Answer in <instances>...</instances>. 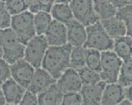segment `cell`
Segmentation results:
<instances>
[{"mask_svg":"<svg viewBox=\"0 0 132 105\" xmlns=\"http://www.w3.org/2000/svg\"><path fill=\"white\" fill-rule=\"evenodd\" d=\"M64 24L67 28V43L72 46H83L87 38L85 26L75 18Z\"/></svg>","mask_w":132,"mask_h":105,"instance_id":"7c38bea8","label":"cell"},{"mask_svg":"<svg viewBox=\"0 0 132 105\" xmlns=\"http://www.w3.org/2000/svg\"><path fill=\"white\" fill-rule=\"evenodd\" d=\"M11 78L10 65L3 59H0V85Z\"/></svg>","mask_w":132,"mask_h":105,"instance_id":"f546056e","label":"cell"},{"mask_svg":"<svg viewBox=\"0 0 132 105\" xmlns=\"http://www.w3.org/2000/svg\"><path fill=\"white\" fill-rule=\"evenodd\" d=\"M55 79L48 71L43 68H37L27 90L36 95L48 89L53 84L56 83Z\"/></svg>","mask_w":132,"mask_h":105,"instance_id":"30bf717a","label":"cell"},{"mask_svg":"<svg viewBox=\"0 0 132 105\" xmlns=\"http://www.w3.org/2000/svg\"><path fill=\"white\" fill-rule=\"evenodd\" d=\"M132 101L128 100L127 99H123L122 101H120V102L119 103V104L121 105H131Z\"/></svg>","mask_w":132,"mask_h":105,"instance_id":"8d00e7d4","label":"cell"},{"mask_svg":"<svg viewBox=\"0 0 132 105\" xmlns=\"http://www.w3.org/2000/svg\"><path fill=\"white\" fill-rule=\"evenodd\" d=\"M45 35L48 46H60L67 43L65 25L55 20L51 21Z\"/></svg>","mask_w":132,"mask_h":105,"instance_id":"8fae6325","label":"cell"},{"mask_svg":"<svg viewBox=\"0 0 132 105\" xmlns=\"http://www.w3.org/2000/svg\"><path fill=\"white\" fill-rule=\"evenodd\" d=\"M123 61L112 50L101 52V80L106 84L117 82Z\"/></svg>","mask_w":132,"mask_h":105,"instance_id":"5b68a950","label":"cell"},{"mask_svg":"<svg viewBox=\"0 0 132 105\" xmlns=\"http://www.w3.org/2000/svg\"><path fill=\"white\" fill-rule=\"evenodd\" d=\"M34 18V14L28 10L11 16L10 28L24 45L36 35Z\"/></svg>","mask_w":132,"mask_h":105,"instance_id":"3957f363","label":"cell"},{"mask_svg":"<svg viewBox=\"0 0 132 105\" xmlns=\"http://www.w3.org/2000/svg\"><path fill=\"white\" fill-rule=\"evenodd\" d=\"M106 84L104 89L101 100V104H119L124 97L123 87L118 83H111Z\"/></svg>","mask_w":132,"mask_h":105,"instance_id":"9a60e30c","label":"cell"},{"mask_svg":"<svg viewBox=\"0 0 132 105\" xmlns=\"http://www.w3.org/2000/svg\"><path fill=\"white\" fill-rule=\"evenodd\" d=\"M3 55L2 59L11 65L23 58L26 45L18 39L11 28L0 30Z\"/></svg>","mask_w":132,"mask_h":105,"instance_id":"7a4b0ae2","label":"cell"},{"mask_svg":"<svg viewBox=\"0 0 132 105\" xmlns=\"http://www.w3.org/2000/svg\"><path fill=\"white\" fill-rule=\"evenodd\" d=\"M61 104L80 105L82 104V97L79 92H69L63 93Z\"/></svg>","mask_w":132,"mask_h":105,"instance_id":"83f0119b","label":"cell"},{"mask_svg":"<svg viewBox=\"0 0 132 105\" xmlns=\"http://www.w3.org/2000/svg\"><path fill=\"white\" fill-rule=\"evenodd\" d=\"M48 47L45 35H36L26 45L23 58L35 69L40 68Z\"/></svg>","mask_w":132,"mask_h":105,"instance_id":"8992f818","label":"cell"},{"mask_svg":"<svg viewBox=\"0 0 132 105\" xmlns=\"http://www.w3.org/2000/svg\"><path fill=\"white\" fill-rule=\"evenodd\" d=\"M4 2L6 8L11 16L28 10L24 0H5Z\"/></svg>","mask_w":132,"mask_h":105,"instance_id":"4316f807","label":"cell"},{"mask_svg":"<svg viewBox=\"0 0 132 105\" xmlns=\"http://www.w3.org/2000/svg\"><path fill=\"white\" fill-rule=\"evenodd\" d=\"M86 66L100 73L101 71V52L98 50L86 48Z\"/></svg>","mask_w":132,"mask_h":105,"instance_id":"603a6c76","label":"cell"},{"mask_svg":"<svg viewBox=\"0 0 132 105\" xmlns=\"http://www.w3.org/2000/svg\"><path fill=\"white\" fill-rule=\"evenodd\" d=\"M116 9L122 8L127 5L131 4V0H109Z\"/></svg>","mask_w":132,"mask_h":105,"instance_id":"836d02e7","label":"cell"},{"mask_svg":"<svg viewBox=\"0 0 132 105\" xmlns=\"http://www.w3.org/2000/svg\"><path fill=\"white\" fill-rule=\"evenodd\" d=\"M116 17L122 20L127 28V35L131 36L132 32V6L131 4L117 9Z\"/></svg>","mask_w":132,"mask_h":105,"instance_id":"484cf974","label":"cell"},{"mask_svg":"<svg viewBox=\"0 0 132 105\" xmlns=\"http://www.w3.org/2000/svg\"><path fill=\"white\" fill-rule=\"evenodd\" d=\"M50 14L52 18L64 24L74 18L70 6L64 3H55L51 9Z\"/></svg>","mask_w":132,"mask_h":105,"instance_id":"ffe728a7","label":"cell"},{"mask_svg":"<svg viewBox=\"0 0 132 105\" xmlns=\"http://www.w3.org/2000/svg\"><path fill=\"white\" fill-rule=\"evenodd\" d=\"M101 23L110 37L116 38L127 34V28L123 22L116 16L101 20Z\"/></svg>","mask_w":132,"mask_h":105,"instance_id":"ac0fdd59","label":"cell"},{"mask_svg":"<svg viewBox=\"0 0 132 105\" xmlns=\"http://www.w3.org/2000/svg\"><path fill=\"white\" fill-rule=\"evenodd\" d=\"M6 104V101L5 100V97L4 96H3V94L2 91V89H1V86L0 85V104L2 105V104Z\"/></svg>","mask_w":132,"mask_h":105,"instance_id":"d590c367","label":"cell"},{"mask_svg":"<svg viewBox=\"0 0 132 105\" xmlns=\"http://www.w3.org/2000/svg\"><path fill=\"white\" fill-rule=\"evenodd\" d=\"M117 82L123 88L131 86L132 60L123 62L119 71Z\"/></svg>","mask_w":132,"mask_h":105,"instance_id":"cb8c5ba5","label":"cell"},{"mask_svg":"<svg viewBox=\"0 0 132 105\" xmlns=\"http://www.w3.org/2000/svg\"><path fill=\"white\" fill-rule=\"evenodd\" d=\"M56 3V0H41L40 11L50 13L52 6Z\"/></svg>","mask_w":132,"mask_h":105,"instance_id":"d6a6232c","label":"cell"},{"mask_svg":"<svg viewBox=\"0 0 132 105\" xmlns=\"http://www.w3.org/2000/svg\"><path fill=\"white\" fill-rule=\"evenodd\" d=\"M0 1H5V0H0Z\"/></svg>","mask_w":132,"mask_h":105,"instance_id":"ab89813d","label":"cell"},{"mask_svg":"<svg viewBox=\"0 0 132 105\" xmlns=\"http://www.w3.org/2000/svg\"><path fill=\"white\" fill-rule=\"evenodd\" d=\"M21 105H36L38 103V97L36 94L29 90H26L20 104Z\"/></svg>","mask_w":132,"mask_h":105,"instance_id":"4dcf8cb0","label":"cell"},{"mask_svg":"<svg viewBox=\"0 0 132 105\" xmlns=\"http://www.w3.org/2000/svg\"><path fill=\"white\" fill-rule=\"evenodd\" d=\"M3 55V47H2V44L1 39V37H0V59L2 58Z\"/></svg>","mask_w":132,"mask_h":105,"instance_id":"f35d334b","label":"cell"},{"mask_svg":"<svg viewBox=\"0 0 132 105\" xmlns=\"http://www.w3.org/2000/svg\"><path fill=\"white\" fill-rule=\"evenodd\" d=\"M72 46L67 43L60 46H48L41 66L57 80L62 73L70 68V55Z\"/></svg>","mask_w":132,"mask_h":105,"instance_id":"6da1fadb","label":"cell"},{"mask_svg":"<svg viewBox=\"0 0 132 105\" xmlns=\"http://www.w3.org/2000/svg\"><path fill=\"white\" fill-rule=\"evenodd\" d=\"M56 84L63 93L69 92H79L82 84L77 71L68 68L57 80Z\"/></svg>","mask_w":132,"mask_h":105,"instance_id":"9c48e42d","label":"cell"},{"mask_svg":"<svg viewBox=\"0 0 132 105\" xmlns=\"http://www.w3.org/2000/svg\"><path fill=\"white\" fill-rule=\"evenodd\" d=\"M114 52L123 62L132 60L131 36L124 35L113 39Z\"/></svg>","mask_w":132,"mask_h":105,"instance_id":"2e32d148","label":"cell"},{"mask_svg":"<svg viewBox=\"0 0 132 105\" xmlns=\"http://www.w3.org/2000/svg\"><path fill=\"white\" fill-rule=\"evenodd\" d=\"M6 103L9 104H20L26 89L18 84L10 78L1 85Z\"/></svg>","mask_w":132,"mask_h":105,"instance_id":"5bb4252c","label":"cell"},{"mask_svg":"<svg viewBox=\"0 0 132 105\" xmlns=\"http://www.w3.org/2000/svg\"><path fill=\"white\" fill-rule=\"evenodd\" d=\"M63 96V92L55 83L38 94V103L39 105H60L62 103Z\"/></svg>","mask_w":132,"mask_h":105,"instance_id":"e0dca14e","label":"cell"},{"mask_svg":"<svg viewBox=\"0 0 132 105\" xmlns=\"http://www.w3.org/2000/svg\"><path fill=\"white\" fill-rule=\"evenodd\" d=\"M79 74L82 85H88L97 84L101 81L100 74L84 66L77 70Z\"/></svg>","mask_w":132,"mask_h":105,"instance_id":"d4e9b609","label":"cell"},{"mask_svg":"<svg viewBox=\"0 0 132 105\" xmlns=\"http://www.w3.org/2000/svg\"><path fill=\"white\" fill-rule=\"evenodd\" d=\"M86 66V48L83 46H73L70 55V68L77 70Z\"/></svg>","mask_w":132,"mask_h":105,"instance_id":"7402d4cb","label":"cell"},{"mask_svg":"<svg viewBox=\"0 0 132 105\" xmlns=\"http://www.w3.org/2000/svg\"><path fill=\"white\" fill-rule=\"evenodd\" d=\"M69 5L74 18L85 27L100 21L94 10L93 0H72Z\"/></svg>","mask_w":132,"mask_h":105,"instance_id":"52a82bcc","label":"cell"},{"mask_svg":"<svg viewBox=\"0 0 132 105\" xmlns=\"http://www.w3.org/2000/svg\"><path fill=\"white\" fill-rule=\"evenodd\" d=\"M87 38L83 45L85 48H91L100 52L112 50L113 39L110 37L102 27L100 21L86 27Z\"/></svg>","mask_w":132,"mask_h":105,"instance_id":"277c9868","label":"cell"},{"mask_svg":"<svg viewBox=\"0 0 132 105\" xmlns=\"http://www.w3.org/2000/svg\"><path fill=\"white\" fill-rule=\"evenodd\" d=\"M106 84L101 80L95 84L82 85L79 91L82 97V104H101L103 91Z\"/></svg>","mask_w":132,"mask_h":105,"instance_id":"4fadbf2b","label":"cell"},{"mask_svg":"<svg viewBox=\"0 0 132 105\" xmlns=\"http://www.w3.org/2000/svg\"><path fill=\"white\" fill-rule=\"evenodd\" d=\"M11 78L26 89H27L35 72V68L24 58L10 65Z\"/></svg>","mask_w":132,"mask_h":105,"instance_id":"ba28073f","label":"cell"},{"mask_svg":"<svg viewBox=\"0 0 132 105\" xmlns=\"http://www.w3.org/2000/svg\"><path fill=\"white\" fill-rule=\"evenodd\" d=\"M72 0H56V3H64V4H69Z\"/></svg>","mask_w":132,"mask_h":105,"instance_id":"74e56055","label":"cell"},{"mask_svg":"<svg viewBox=\"0 0 132 105\" xmlns=\"http://www.w3.org/2000/svg\"><path fill=\"white\" fill-rule=\"evenodd\" d=\"M28 7V10L35 14L40 11L41 0H24Z\"/></svg>","mask_w":132,"mask_h":105,"instance_id":"1f68e13d","label":"cell"},{"mask_svg":"<svg viewBox=\"0 0 132 105\" xmlns=\"http://www.w3.org/2000/svg\"><path fill=\"white\" fill-rule=\"evenodd\" d=\"M93 4L94 11L100 20L115 16L117 9L109 0H93Z\"/></svg>","mask_w":132,"mask_h":105,"instance_id":"d6986e66","label":"cell"},{"mask_svg":"<svg viewBox=\"0 0 132 105\" xmlns=\"http://www.w3.org/2000/svg\"><path fill=\"white\" fill-rule=\"evenodd\" d=\"M52 20L50 13L40 11L34 14V25L36 35H45Z\"/></svg>","mask_w":132,"mask_h":105,"instance_id":"44dd1931","label":"cell"},{"mask_svg":"<svg viewBox=\"0 0 132 105\" xmlns=\"http://www.w3.org/2000/svg\"><path fill=\"white\" fill-rule=\"evenodd\" d=\"M131 86L124 87L123 88L124 99H127L132 101V94H131Z\"/></svg>","mask_w":132,"mask_h":105,"instance_id":"e575fe53","label":"cell"},{"mask_svg":"<svg viewBox=\"0 0 132 105\" xmlns=\"http://www.w3.org/2000/svg\"><path fill=\"white\" fill-rule=\"evenodd\" d=\"M11 15L7 11L4 1H0V30L10 28Z\"/></svg>","mask_w":132,"mask_h":105,"instance_id":"f1b7e54d","label":"cell"}]
</instances>
